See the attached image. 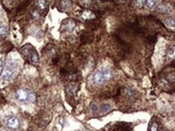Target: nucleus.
Instances as JSON below:
<instances>
[{
    "label": "nucleus",
    "instance_id": "1",
    "mask_svg": "<svg viewBox=\"0 0 175 131\" xmlns=\"http://www.w3.org/2000/svg\"><path fill=\"white\" fill-rule=\"evenodd\" d=\"M20 53L22 57L26 61L32 64L37 65L39 63V55L35 48L30 44H27L20 49Z\"/></svg>",
    "mask_w": 175,
    "mask_h": 131
},
{
    "label": "nucleus",
    "instance_id": "2",
    "mask_svg": "<svg viewBox=\"0 0 175 131\" xmlns=\"http://www.w3.org/2000/svg\"><path fill=\"white\" fill-rule=\"evenodd\" d=\"M16 98L20 102H34L36 100V96L32 91L27 88L18 89L16 92Z\"/></svg>",
    "mask_w": 175,
    "mask_h": 131
},
{
    "label": "nucleus",
    "instance_id": "3",
    "mask_svg": "<svg viewBox=\"0 0 175 131\" xmlns=\"http://www.w3.org/2000/svg\"><path fill=\"white\" fill-rule=\"evenodd\" d=\"M14 72H15V68H14V66L12 65V63H7L3 73H2V78L4 80H10L11 77L13 76Z\"/></svg>",
    "mask_w": 175,
    "mask_h": 131
},
{
    "label": "nucleus",
    "instance_id": "4",
    "mask_svg": "<svg viewBox=\"0 0 175 131\" xmlns=\"http://www.w3.org/2000/svg\"><path fill=\"white\" fill-rule=\"evenodd\" d=\"M6 126L11 130H17L20 127V121L16 117H11L6 121Z\"/></svg>",
    "mask_w": 175,
    "mask_h": 131
},
{
    "label": "nucleus",
    "instance_id": "5",
    "mask_svg": "<svg viewBox=\"0 0 175 131\" xmlns=\"http://www.w3.org/2000/svg\"><path fill=\"white\" fill-rule=\"evenodd\" d=\"M92 82L96 85H101L104 83H106L102 70H98L94 72L92 75Z\"/></svg>",
    "mask_w": 175,
    "mask_h": 131
},
{
    "label": "nucleus",
    "instance_id": "6",
    "mask_svg": "<svg viewBox=\"0 0 175 131\" xmlns=\"http://www.w3.org/2000/svg\"><path fill=\"white\" fill-rule=\"evenodd\" d=\"M132 127L127 123H118L114 127L113 131H131Z\"/></svg>",
    "mask_w": 175,
    "mask_h": 131
},
{
    "label": "nucleus",
    "instance_id": "7",
    "mask_svg": "<svg viewBox=\"0 0 175 131\" xmlns=\"http://www.w3.org/2000/svg\"><path fill=\"white\" fill-rule=\"evenodd\" d=\"M64 31L67 32H71L75 28V23L72 20H67L64 22L63 25Z\"/></svg>",
    "mask_w": 175,
    "mask_h": 131
},
{
    "label": "nucleus",
    "instance_id": "8",
    "mask_svg": "<svg viewBox=\"0 0 175 131\" xmlns=\"http://www.w3.org/2000/svg\"><path fill=\"white\" fill-rule=\"evenodd\" d=\"M156 9L158 12H160V13H168L170 11V6L165 3H160L159 5L157 6Z\"/></svg>",
    "mask_w": 175,
    "mask_h": 131
},
{
    "label": "nucleus",
    "instance_id": "9",
    "mask_svg": "<svg viewBox=\"0 0 175 131\" xmlns=\"http://www.w3.org/2000/svg\"><path fill=\"white\" fill-rule=\"evenodd\" d=\"M37 6L39 10H41L42 11H44L47 9V3L46 0H37Z\"/></svg>",
    "mask_w": 175,
    "mask_h": 131
},
{
    "label": "nucleus",
    "instance_id": "10",
    "mask_svg": "<svg viewBox=\"0 0 175 131\" xmlns=\"http://www.w3.org/2000/svg\"><path fill=\"white\" fill-rule=\"evenodd\" d=\"M164 24L167 27L170 28H175V19L172 17H168L164 20Z\"/></svg>",
    "mask_w": 175,
    "mask_h": 131
},
{
    "label": "nucleus",
    "instance_id": "11",
    "mask_svg": "<svg viewBox=\"0 0 175 131\" xmlns=\"http://www.w3.org/2000/svg\"><path fill=\"white\" fill-rule=\"evenodd\" d=\"M103 71V74H104V77H105V79H106V82H109L110 80H111L112 78H113V74H112V71L109 69H103L102 70Z\"/></svg>",
    "mask_w": 175,
    "mask_h": 131
},
{
    "label": "nucleus",
    "instance_id": "12",
    "mask_svg": "<svg viewBox=\"0 0 175 131\" xmlns=\"http://www.w3.org/2000/svg\"><path fill=\"white\" fill-rule=\"evenodd\" d=\"M82 17H83L85 20H89V19L93 18V17H94V15H93V13H92V11H85L83 12V14H82Z\"/></svg>",
    "mask_w": 175,
    "mask_h": 131
},
{
    "label": "nucleus",
    "instance_id": "13",
    "mask_svg": "<svg viewBox=\"0 0 175 131\" xmlns=\"http://www.w3.org/2000/svg\"><path fill=\"white\" fill-rule=\"evenodd\" d=\"M167 56L170 59H175V47H171L168 49Z\"/></svg>",
    "mask_w": 175,
    "mask_h": 131
},
{
    "label": "nucleus",
    "instance_id": "14",
    "mask_svg": "<svg viewBox=\"0 0 175 131\" xmlns=\"http://www.w3.org/2000/svg\"><path fill=\"white\" fill-rule=\"evenodd\" d=\"M149 131H159V125L156 121L152 122L149 126Z\"/></svg>",
    "mask_w": 175,
    "mask_h": 131
},
{
    "label": "nucleus",
    "instance_id": "15",
    "mask_svg": "<svg viewBox=\"0 0 175 131\" xmlns=\"http://www.w3.org/2000/svg\"><path fill=\"white\" fill-rule=\"evenodd\" d=\"M145 4L149 8H153L157 5V0H146Z\"/></svg>",
    "mask_w": 175,
    "mask_h": 131
},
{
    "label": "nucleus",
    "instance_id": "16",
    "mask_svg": "<svg viewBox=\"0 0 175 131\" xmlns=\"http://www.w3.org/2000/svg\"><path fill=\"white\" fill-rule=\"evenodd\" d=\"M110 105H108V104H106V105H103L102 106H101V113H107L110 110Z\"/></svg>",
    "mask_w": 175,
    "mask_h": 131
},
{
    "label": "nucleus",
    "instance_id": "17",
    "mask_svg": "<svg viewBox=\"0 0 175 131\" xmlns=\"http://www.w3.org/2000/svg\"><path fill=\"white\" fill-rule=\"evenodd\" d=\"M146 3V0H135V5L138 8H142Z\"/></svg>",
    "mask_w": 175,
    "mask_h": 131
},
{
    "label": "nucleus",
    "instance_id": "18",
    "mask_svg": "<svg viewBox=\"0 0 175 131\" xmlns=\"http://www.w3.org/2000/svg\"><path fill=\"white\" fill-rule=\"evenodd\" d=\"M7 34V28L6 26L0 27V37H6Z\"/></svg>",
    "mask_w": 175,
    "mask_h": 131
},
{
    "label": "nucleus",
    "instance_id": "19",
    "mask_svg": "<svg viewBox=\"0 0 175 131\" xmlns=\"http://www.w3.org/2000/svg\"><path fill=\"white\" fill-rule=\"evenodd\" d=\"M31 16H32V19H34L35 20H38L40 19V14L39 11L37 10H33L31 12Z\"/></svg>",
    "mask_w": 175,
    "mask_h": 131
},
{
    "label": "nucleus",
    "instance_id": "20",
    "mask_svg": "<svg viewBox=\"0 0 175 131\" xmlns=\"http://www.w3.org/2000/svg\"><path fill=\"white\" fill-rule=\"evenodd\" d=\"M126 93H127V95L128 97H133L134 96V95H135V91H133L131 88H128L127 90V92H126Z\"/></svg>",
    "mask_w": 175,
    "mask_h": 131
},
{
    "label": "nucleus",
    "instance_id": "21",
    "mask_svg": "<svg viewBox=\"0 0 175 131\" xmlns=\"http://www.w3.org/2000/svg\"><path fill=\"white\" fill-rule=\"evenodd\" d=\"M2 65H3V61H2V59L0 58V68L2 67Z\"/></svg>",
    "mask_w": 175,
    "mask_h": 131
},
{
    "label": "nucleus",
    "instance_id": "22",
    "mask_svg": "<svg viewBox=\"0 0 175 131\" xmlns=\"http://www.w3.org/2000/svg\"><path fill=\"white\" fill-rule=\"evenodd\" d=\"M122 1H125V0H122Z\"/></svg>",
    "mask_w": 175,
    "mask_h": 131
}]
</instances>
